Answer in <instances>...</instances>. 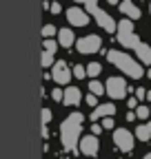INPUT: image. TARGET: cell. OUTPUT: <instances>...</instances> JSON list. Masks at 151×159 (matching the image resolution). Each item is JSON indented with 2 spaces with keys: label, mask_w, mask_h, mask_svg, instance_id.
<instances>
[{
  "label": "cell",
  "mask_w": 151,
  "mask_h": 159,
  "mask_svg": "<svg viewBox=\"0 0 151 159\" xmlns=\"http://www.w3.org/2000/svg\"><path fill=\"white\" fill-rule=\"evenodd\" d=\"M136 119V113H127V122H134Z\"/></svg>",
  "instance_id": "4dcf8cb0"
},
{
  "label": "cell",
  "mask_w": 151,
  "mask_h": 159,
  "mask_svg": "<svg viewBox=\"0 0 151 159\" xmlns=\"http://www.w3.org/2000/svg\"><path fill=\"white\" fill-rule=\"evenodd\" d=\"M116 33H118V35H116L118 42H120L124 49H136V47L140 44L138 35L134 33V22H131V18H122V20H120Z\"/></svg>",
  "instance_id": "3957f363"
},
{
  "label": "cell",
  "mask_w": 151,
  "mask_h": 159,
  "mask_svg": "<svg viewBox=\"0 0 151 159\" xmlns=\"http://www.w3.org/2000/svg\"><path fill=\"white\" fill-rule=\"evenodd\" d=\"M56 33H58V31H56L53 25H45V27H42V35H45V38H51V35H56Z\"/></svg>",
  "instance_id": "7402d4cb"
},
{
  "label": "cell",
  "mask_w": 151,
  "mask_h": 159,
  "mask_svg": "<svg viewBox=\"0 0 151 159\" xmlns=\"http://www.w3.org/2000/svg\"><path fill=\"white\" fill-rule=\"evenodd\" d=\"M58 44L60 47H67V49L73 44V31L71 29H60L58 31Z\"/></svg>",
  "instance_id": "5bb4252c"
},
{
  "label": "cell",
  "mask_w": 151,
  "mask_h": 159,
  "mask_svg": "<svg viewBox=\"0 0 151 159\" xmlns=\"http://www.w3.org/2000/svg\"><path fill=\"white\" fill-rule=\"evenodd\" d=\"M149 11H151V7H149Z\"/></svg>",
  "instance_id": "d590c367"
},
{
  "label": "cell",
  "mask_w": 151,
  "mask_h": 159,
  "mask_svg": "<svg viewBox=\"0 0 151 159\" xmlns=\"http://www.w3.org/2000/svg\"><path fill=\"white\" fill-rule=\"evenodd\" d=\"M73 71H69V66L65 62H56L53 64V71H51V77L56 80L58 84H69V80H71Z\"/></svg>",
  "instance_id": "ba28073f"
},
{
  "label": "cell",
  "mask_w": 151,
  "mask_h": 159,
  "mask_svg": "<svg viewBox=\"0 0 151 159\" xmlns=\"http://www.w3.org/2000/svg\"><path fill=\"white\" fill-rule=\"evenodd\" d=\"M147 99H149V102H151V91H149V93H147Z\"/></svg>",
  "instance_id": "836d02e7"
},
{
  "label": "cell",
  "mask_w": 151,
  "mask_h": 159,
  "mask_svg": "<svg viewBox=\"0 0 151 159\" xmlns=\"http://www.w3.org/2000/svg\"><path fill=\"white\" fill-rule=\"evenodd\" d=\"M85 99H87V104H89V106H96V104H98V95H93V93H87Z\"/></svg>",
  "instance_id": "d4e9b609"
},
{
  "label": "cell",
  "mask_w": 151,
  "mask_h": 159,
  "mask_svg": "<svg viewBox=\"0 0 151 159\" xmlns=\"http://www.w3.org/2000/svg\"><path fill=\"white\" fill-rule=\"evenodd\" d=\"M120 11H122L127 18H131V20H138V18H140V9H138L134 2H131V0H122Z\"/></svg>",
  "instance_id": "7c38bea8"
},
{
  "label": "cell",
  "mask_w": 151,
  "mask_h": 159,
  "mask_svg": "<svg viewBox=\"0 0 151 159\" xmlns=\"http://www.w3.org/2000/svg\"><path fill=\"white\" fill-rule=\"evenodd\" d=\"M149 108H151V106H149Z\"/></svg>",
  "instance_id": "8d00e7d4"
},
{
  "label": "cell",
  "mask_w": 151,
  "mask_h": 159,
  "mask_svg": "<svg viewBox=\"0 0 151 159\" xmlns=\"http://www.w3.org/2000/svg\"><path fill=\"white\" fill-rule=\"evenodd\" d=\"M113 113H116V106L113 104H100V106H96V111L91 113V119L96 122V119H102V117H111Z\"/></svg>",
  "instance_id": "8fae6325"
},
{
  "label": "cell",
  "mask_w": 151,
  "mask_h": 159,
  "mask_svg": "<svg viewBox=\"0 0 151 159\" xmlns=\"http://www.w3.org/2000/svg\"><path fill=\"white\" fill-rule=\"evenodd\" d=\"M102 128H107V130H111L113 126H116V122H113V117H102Z\"/></svg>",
  "instance_id": "603a6c76"
},
{
  "label": "cell",
  "mask_w": 151,
  "mask_h": 159,
  "mask_svg": "<svg viewBox=\"0 0 151 159\" xmlns=\"http://www.w3.org/2000/svg\"><path fill=\"white\" fill-rule=\"evenodd\" d=\"M100 47H102L100 35H85V38H80L78 42H76V49H78V53H82V55L96 53Z\"/></svg>",
  "instance_id": "5b68a950"
},
{
  "label": "cell",
  "mask_w": 151,
  "mask_h": 159,
  "mask_svg": "<svg viewBox=\"0 0 151 159\" xmlns=\"http://www.w3.org/2000/svg\"><path fill=\"white\" fill-rule=\"evenodd\" d=\"M105 89H107V95L113 97V99H122L127 95V82L122 77H109Z\"/></svg>",
  "instance_id": "8992f818"
},
{
  "label": "cell",
  "mask_w": 151,
  "mask_h": 159,
  "mask_svg": "<svg viewBox=\"0 0 151 159\" xmlns=\"http://www.w3.org/2000/svg\"><path fill=\"white\" fill-rule=\"evenodd\" d=\"M51 97L56 99V102H62V99H65V91H60V89H53V91H51Z\"/></svg>",
  "instance_id": "cb8c5ba5"
},
{
  "label": "cell",
  "mask_w": 151,
  "mask_h": 159,
  "mask_svg": "<svg viewBox=\"0 0 151 159\" xmlns=\"http://www.w3.org/2000/svg\"><path fill=\"white\" fill-rule=\"evenodd\" d=\"M136 53H138V57H140L142 64H151V47H149V44L140 42V44L136 47Z\"/></svg>",
  "instance_id": "4fadbf2b"
},
{
  "label": "cell",
  "mask_w": 151,
  "mask_h": 159,
  "mask_svg": "<svg viewBox=\"0 0 151 159\" xmlns=\"http://www.w3.org/2000/svg\"><path fill=\"white\" fill-rule=\"evenodd\" d=\"M82 122H85V115L82 113H71L65 122L60 124V139H62V146L67 150H76V148H78Z\"/></svg>",
  "instance_id": "6da1fadb"
},
{
  "label": "cell",
  "mask_w": 151,
  "mask_h": 159,
  "mask_svg": "<svg viewBox=\"0 0 151 159\" xmlns=\"http://www.w3.org/2000/svg\"><path fill=\"white\" fill-rule=\"evenodd\" d=\"M49 11H51V13H60V11H62L60 2H51V5H49Z\"/></svg>",
  "instance_id": "4316f807"
},
{
  "label": "cell",
  "mask_w": 151,
  "mask_h": 159,
  "mask_svg": "<svg viewBox=\"0 0 151 159\" xmlns=\"http://www.w3.org/2000/svg\"><path fill=\"white\" fill-rule=\"evenodd\" d=\"M107 57H109V62H111L113 66H118V69H120L122 73H127L129 77L138 80V77H142V75H144V69L136 62V60H131L127 53H122V51L111 49V51L107 53Z\"/></svg>",
  "instance_id": "7a4b0ae2"
},
{
  "label": "cell",
  "mask_w": 151,
  "mask_h": 159,
  "mask_svg": "<svg viewBox=\"0 0 151 159\" xmlns=\"http://www.w3.org/2000/svg\"><path fill=\"white\" fill-rule=\"evenodd\" d=\"M78 148H80V152L82 155H87V157H96L98 155V150H100V142H98V135H85V137H80V144H78Z\"/></svg>",
  "instance_id": "52a82bcc"
},
{
  "label": "cell",
  "mask_w": 151,
  "mask_h": 159,
  "mask_svg": "<svg viewBox=\"0 0 151 159\" xmlns=\"http://www.w3.org/2000/svg\"><path fill=\"white\" fill-rule=\"evenodd\" d=\"M127 106L129 108H138V97H129L127 99Z\"/></svg>",
  "instance_id": "83f0119b"
},
{
  "label": "cell",
  "mask_w": 151,
  "mask_h": 159,
  "mask_svg": "<svg viewBox=\"0 0 151 159\" xmlns=\"http://www.w3.org/2000/svg\"><path fill=\"white\" fill-rule=\"evenodd\" d=\"M51 117H53L51 111H49V108H42V124H49V122H51Z\"/></svg>",
  "instance_id": "484cf974"
},
{
  "label": "cell",
  "mask_w": 151,
  "mask_h": 159,
  "mask_svg": "<svg viewBox=\"0 0 151 159\" xmlns=\"http://www.w3.org/2000/svg\"><path fill=\"white\" fill-rule=\"evenodd\" d=\"M149 115H151V108H149V106H138V108H136V117H138V119H147Z\"/></svg>",
  "instance_id": "ac0fdd59"
},
{
  "label": "cell",
  "mask_w": 151,
  "mask_h": 159,
  "mask_svg": "<svg viewBox=\"0 0 151 159\" xmlns=\"http://www.w3.org/2000/svg\"><path fill=\"white\" fill-rule=\"evenodd\" d=\"M56 49H58V42H56V40H51V38H45V51L56 53Z\"/></svg>",
  "instance_id": "ffe728a7"
},
{
  "label": "cell",
  "mask_w": 151,
  "mask_h": 159,
  "mask_svg": "<svg viewBox=\"0 0 151 159\" xmlns=\"http://www.w3.org/2000/svg\"><path fill=\"white\" fill-rule=\"evenodd\" d=\"M136 97H138V99H144V97H147V93H144L142 89H136Z\"/></svg>",
  "instance_id": "f546056e"
},
{
  "label": "cell",
  "mask_w": 151,
  "mask_h": 159,
  "mask_svg": "<svg viewBox=\"0 0 151 159\" xmlns=\"http://www.w3.org/2000/svg\"><path fill=\"white\" fill-rule=\"evenodd\" d=\"M51 64H53V53H51V51H45V53H42V66L47 69V66H51Z\"/></svg>",
  "instance_id": "44dd1931"
},
{
  "label": "cell",
  "mask_w": 151,
  "mask_h": 159,
  "mask_svg": "<svg viewBox=\"0 0 151 159\" xmlns=\"http://www.w3.org/2000/svg\"><path fill=\"white\" fill-rule=\"evenodd\" d=\"M67 20L73 27H85L89 22V16H87V11H82L78 7H71V9H67Z\"/></svg>",
  "instance_id": "9c48e42d"
},
{
  "label": "cell",
  "mask_w": 151,
  "mask_h": 159,
  "mask_svg": "<svg viewBox=\"0 0 151 159\" xmlns=\"http://www.w3.org/2000/svg\"><path fill=\"white\" fill-rule=\"evenodd\" d=\"M134 133H129L127 128H116L113 130V144H116L122 152H131L134 150Z\"/></svg>",
  "instance_id": "277c9868"
},
{
  "label": "cell",
  "mask_w": 151,
  "mask_h": 159,
  "mask_svg": "<svg viewBox=\"0 0 151 159\" xmlns=\"http://www.w3.org/2000/svg\"><path fill=\"white\" fill-rule=\"evenodd\" d=\"M100 71H102V66H100L98 62H91V64L87 66V75H89V77H98Z\"/></svg>",
  "instance_id": "e0dca14e"
},
{
  "label": "cell",
  "mask_w": 151,
  "mask_h": 159,
  "mask_svg": "<svg viewBox=\"0 0 151 159\" xmlns=\"http://www.w3.org/2000/svg\"><path fill=\"white\" fill-rule=\"evenodd\" d=\"M73 77L85 80V77H87V69H85L82 64H76V66H73Z\"/></svg>",
  "instance_id": "d6986e66"
},
{
  "label": "cell",
  "mask_w": 151,
  "mask_h": 159,
  "mask_svg": "<svg viewBox=\"0 0 151 159\" xmlns=\"http://www.w3.org/2000/svg\"><path fill=\"white\" fill-rule=\"evenodd\" d=\"M91 133H93V135H100V133H102V124H93V126H91Z\"/></svg>",
  "instance_id": "f1b7e54d"
},
{
  "label": "cell",
  "mask_w": 151,
  "mask_h": 159,
  "mask_svg": "<svg viewBox=\"0 0 151 159\" xmlns=\"http://www.w3.org/2000/svg\"><path fill=\"white\" fill-rule=\"evenodd\" d=\"M73 2H78V5H85V2H87V0H73Z\"/></svg>",
  "instance_id": "d6a6232c"
},
{
  "label": "cell",
  "mask_w": 151,
  "mask_h": 159,
  "mask_svg": "<svg viewBox=\"0 0 151 159\" xmlns=\"http://www.w3.org/2000/svg\"><path fill=\"white\" fill-rule=\"evenodd\" d=\"M144 159H151V152H147V155H144Z\"/></svg>",
  "instance_id": "e575fe53"
},
{
  "label": "cell",
  "mask_w": 151,
  "mask_h": 159,
  "mask_svg": "<svg viewBox=\"0 0 151 159\" xmlns=\"http://www.w3.org/2000/svg\"><path fill=\"white\" fill-rule=\"evenodd\" d=\"M89 93H93V95H102V93H107V89H105V84L98 82V80H91V82H89Z\"/></svg>",
  "instance_id": "2e32d148"
},
{
  "label": "cell",
  "mask_w": 151,
  "mask_h": 159,
  "mask_svg": "<svg viewBox=\"0 0 151 159\" xmlns=\"http://www.w3.org/2000/svg\"><path fill=\"white\" fill-rule=\"evenodd\" d=\"M107 2H109V5H118V0H107Z\"/></svg>",
  "instance_id": "1f68e13d"
},
{
  "label": "cell",
  "mask_w": 151,
  "mask_h": 159,
  "mask_svg": "<svg viewBox=\"0 0 151 159\" xmlns=\"http://www.w3.org/2000/svg\"><path fill=\"white\" fill-rule=\"evenodd\" d=\"M134 135H136V139H140V142H149L151 139V124H140Z\"/></svg>",
  "instance_id": "9a60e30c"
},
{
  "label": "cell",
  "mask_w": 151,
  "mask_h": 159,
  "mask_svg": "<svg viewBox=\"0 0 151 159\" xmlns=\"http://www.w3.org/2000/svg\"><path fill=\"white\" fill-rule=\"evenodd\" d=\"M62 102H65L67 106H78V104L82 102V93H80V89H76V86L65 89V99H62Z\"/></svg>",
  "instance_id": "30bf717a"
}]
</instances>
